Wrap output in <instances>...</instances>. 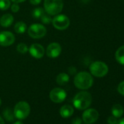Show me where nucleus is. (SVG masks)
I'll return each instance as SVG.
<instances>
[{
  "label": "nucleus",
  "mask_w": 124,
  "mask_h": 124,
  "mask_svg": "<svg viewBox=\"0 0 124 124\" xmlns=\"http://www.w3.org/2000/svg\"><path fill=\"white\" fill-rule=\"evenodd\" d=\"M123 1H124V0H123Z\"/></svg>",
  "instance_id": "e433bc0d"
},
{
  "label": "nucleus",
  "mask_w": 124,
  "mask_h": 124,
  "mask_svg": "<svg viewBox=\"0 0 124 124\" xmlns=\"http://www.w3.org/2000/svg\"><path fill=\"white\" fill-rule=\"evenodd\" d=\"M64 8L63 0H45L44 10L50 16H57L61 13Z\"/></svg>",
  "instance_id": "7ed1b4c3"
},
{
  "label": "nucleus",
  "mask_w": 124,
  "mask_h": 124,
  "mask_svg": "<svg viewBox=\"0 0 124 124\" xmlns=\"http://www.w3.org/2000/svg\"><path fill=\"white\" fill-rule=\"evenodd\" d=\"M11 1H13L14 3H22V2H25L26 0H11Z\"/></svg>",
  "instance_id": "c756f323"
},
{
  "label": "nucleus",
  "mask_w": 124,
  "mask_h": 124,
  "mask_svg": "<svg viewBox=\"0 0 124 124\" xmlns=\"http://www.w3.org/2000/svg\"><path fill=\"white\" fill-rule=\"evenodd\" d=\"M72 124H82V119L78 117H75L72 121Z\"/></svg>",
  "instance_id": "bb28decb"
},
{
  "label": "nucleus",
  "mask_w": 124,
  "mask_h": 124,
  "mask_svg": "<svg viewBox=\"0 0 124 124\" xmlns=\"http://www.w3.org/2000/svg\"><path fill=\"white\" fill-rule=\"evenodd\" d=\"M99 112L93 109V108H90V109H86L83 113V120L85 122V123H88V124H92L95 123L98 119H99Z\"/></svg>",
  "instance_id": "1a4fd4ad"
},
{
  "label": "nucleus",
  "mask_w": 124,
  "mask_h": 124,
  "mask_svg": "<svg viewBox=\"0 0 124 124\" xmlns=\"http://www.w3.org/2000/svg\"><path fill=\"white\" fill-rule=\"evenodd\" d=\"M40 20L42 22V23H44V24H50V23H52L53 18H52L51 16H50L47 13H45L42 15V16L40 18Z\"/></svg>",
  "instance_id": "5701e85b"
},
{
  "label": "nucleus",
  "mask_w": 124,
  "mask_h": 124,
  "mask_svg": "<svg viewBox=\"0 0 124 124\" xmlns=\"http://www.w3.org/2000/svg\"><path fill=\"white\" fill-rule=\"evenodd\" d=\"M10 9H11L12 12H13V13H16L17 12H18V11H19V10H20V7H19V5H18V3H14V4H13V5L10 6Z\"/></svg>",
  "instance_id": "a878e982"
},
{
  "label": "nucleus",
  "mask_w": 124,
  "mask_h": 124,
  "mask_svg": "<svg viewBox=\"0 0 124 124\" xmlns=\"http://www.w3.org/2000/svg\"><path fill=\"white\" fill-rule=\"evenodd\" d=\"M29 52L31 55L37 59L42 58L45 55L44 47L39 43H34L29 47Z\"/></svg>",
  "instance_id": "f8f14e48"
},
{
  "label": "nucleus",
  "mask_w": 124,
  "mask_h": 124,
  "mask_svg": "<svg viewBox=\"0 0 124 124\" xmlns=\"http://www.w3.org/2000/svg\"><path fill=\"white\" fill-rule=\"evenodd\" d=\"M117 124H124V117H123L120 120H119L117 121Z\"/></svg>",
  "instance_id": "7c9ffc66"
},
{
  "label": "nucleus",
  "mask_w": 124,
  "mask_h": 124,
  "mask_svg": "<svg viewBox=\"0 0 124 124\" xmlns=\"http://www.w3.org/2000/svg\"><path fill=\"white\" fill-rule=\"evenodd\" d=\"M59 113L61 115V116L64 118H68L70 117H71L73 113H74V108L72 106L70 105V104H65L63 105L60 110H59Z\"/></svg>",
  "instance_id": "ddd939ff"
},
{
  "label": "nucleus",
  "mask_w": 124,
  "mask_h": 124,
  "mask_svg": "<svg viewBox=\"0 0 124 124\" xmlns=\"http://www.w3.org/2000/svg\"><path fill=\"white\" fill-rule=\"evenodd\" d=\"M118 120L117 119V117H115V116H109L107 118V123L108 124H117V123Z\"/></svg>",
  "instance_id": "393cba45"
},
{
  "label": "nucleus",
  "mask_w": 124,
  "mask_h": 124,
  "mask_svg": "<svg viewBox=\"0 0 124 124\" xmlns=\"http://www.w3.org/2000/svg\"><path fill=\"white\" fill-rule=\"evenodd\" d=\"M85 124H88V123H85Z\"/></svg>",
  "instance_id": "c9c22d12"
},
{
  "label": "nucleus",
  "mask_w": 124,
  "mask_h": 124,
  "mask_svg": "<svg viewBox=\"0 0 124 124\" xmlns=\"http://www.w3.org/2000/svg\"><path fill=\"white\" fill-rule=\"evenodd\" d=\"M115 59L121 65H124V45L119 47L115 54Z\"/></svg>",
  "instance_id": "dca6fc26"
},
{
  "label": "nucleus",
  "mask_w": 124,
  "mask_h": 124,
  "mask_svg": "<svg viewBox=\"0 0 124 124\" xmlns=\"http://www.w3.org/2000/svg\"><path fill=\"white\" fill-rule=\"evenodd\" d=\"M123 112H124V109L122 105H120L119 104H116L112 106V114L115 117H117V118L120 117L123 115Z\"/></svg>",
  "instance_id": "f3484780"
},
{
  "label": "nucleus",
  "mask_w": 124,
  "mask_h": 124,
  "mask_svg": "<svg viewBox=\"0 0 124 124\" xmlns=\"http://www.w3.org/2000/svg\"><path fill=\"white\" fill-rule=\"evenodd\" d=\"M61 53V46L58 42H52L48 45L46 49V55L50 58H55Z\"/></svg>",
  "instance_id": "9b49d317"
},
{
  "label": "nucleus",
  "mask_w": 124,
  "mask_h": 124,
  "mask_svg": "<svg viewBox=\"0 0 124 124\" xmlns=\"http://www.w3.org/2000/svg\"><path fill=\"white\" fill-rule=\"evenodd\" d=\"M49 96L53 102L55 104H59L63 102L66 99L67 92L63 88H55L50 91Z\"/></svg>",
  "instance_id": "6e6552de"
},
{
  "label": "nucleus",
  "mask_w": 124,
  "mask_h": 124,
  "mask_svg": "<svg viewBox=\"0 0 124 124\" xmlns=\"http://www.w3.org/2000/svg\"><path fill=\"white\" fill-rule=\"evenodd\" d=\"M16 41L15 35L8 31L0 32V45L2 47H8L12 45Z\"/></svg>",
  "instance_id": "9d476101"
},
{
  "label": "nucleus",
  "mask_w": 124,
  "mask_h": 124,
  "mask_svg": "<svg viewBox=\"0 0 124 124\" xmlns=\"http://www.w3.org/2000/svg\"><path fill=\"white\" fill-rule=\"evenodd\" d=\"M52 24L53 27L58 30L63 31L67 29L70 25V18L65 15H57L53 18Z\"/></svg>",
  "instance_id": "0eeeda50"
},
{
  "label": "nucleus",
  "mask_w": 124,
  "mask_h": 124,
  "mask_svg": "<svg viewBox=\"0 0 124 124\" xmlns=\"http://www.w3.org/2000/svg\"><path fill=\"white\" fill-rule=\"evenodd\" d=\"M16 49H17V51L21 54H25L29 51V47L25 43H23V42L19 43L17 45Z\"/></svg>",
  "instance_id": "4be33fe9"
},
{
  "label": "nucleus",
  "mask_w": 124,
  "mask_h": 124,
  "mask_svg": "<svg viewBox=\"0 0 124 124\" xmlns=\"http://www.w3.org/2000/svg\"><path fill=\"white\" fill-rule=\"evenodd\" d=\"M0 124H5V122L4 119L1 117V115H0Z\"/></svg>",
  "instance_id": "2f4dec72"
},
{
  "label": "nucleus",
  "mask_w": 124,
  "mask_h": 124,
  "mask_svg": "<svg viewBox=\"0 0 124 124\" xmlns=\"http://www.w3.org/2000/svg\"><path fill=\"white\" fill-rule=\"evenodd\" d=\"M45 13V10L42 8H37L32 11V16L34 19H40L42 15Z\"/></svg>",
  "instance_id": "aec40b11"
},
{
  "label": "nucleus",
  "mask_w": 124,
  "mask_h": 124,
  "mask_svg": "<svg viewBox=\"0 0 124 124\" xmlns=\"http://www.w3.org/2000/svg\"><path fill=\"white\" fill-rule=\"evenodd\" d=\"M14 30L17 34H23L27 30V26L24 22L19 21L15 24Z\"/></svg>",
  "instance_id": "6ab92c4d"
},
{
  "label": "nucleus",
  "mask_w": 124,
  "mask_h": 124,
  "mask_svg": "<svg viewBox=\"0 0 124 124\" xmlns=\"http://www.w3.org/2000/svg\"><path fill=\"white\" fill-rule=\"evenodd\" d=\"M14 21V17L10 13L4 14L0 18V25L2 27H10Z\"/></svg>",
  "instance_id": "4468645a"
},
{
  "label": "nucleus",
  "mask_w": 124,
  "mask_h": 124,
  "mask_svg": "<svg viewBox=\"0 0 124 124\" xmlns=\"http://www.w3.org/2000/svg\"><path fill=\"white\" fill-rule=\"evenodd\" d=\"M68 72H69V73H70V75H75V74L77 73V70H76V68L74 67H69V69H68Z\"/></svg>",
  "instance_id": "cd10ccee"
},
{
  "label": "nucleus",
  "mask_w": 124,
  "mask_h": 124,
  "mask_svg": "<svg viewBox=\"0 0 124 124\" xmlns=\"http://www.w3.org/2000/svg\"><path fill=\"white\" fill-rule=\"evenodd\" d=\"M92 102L91 94L88 91H80L73 98L74 107L78 110H85L90 107Z\"/></svg>",
  "instance_id": "f03ea898"
},
{
  "label": "nucleus",
  "mask_w": 124,
  "mask_h": 124,
  "mask_svg": "<svg viewBox=\"0 0 124 124\" xmlns=\"http://www.w3.org/2000/svg\"><path fill=\"white\" fill-rule=\"evenodd\" d=\"M13 112L16 119L24 120L30 115L31 107L28 102L25 101H21L15 105Z\"/></svg>",
  "instance_id": "20e7f679"
},
{
  "label": "nucleus",
  "mask_w": 124,
  "mask_h": 124,
  "mask_svg": "<svg viewBox=\"0 0 124 124\" xmlns=\"http://www.w3.org/2000/svg\"><path fill=\"white\" fill-rule=\"evenodd\" d=\"M2 115H3L4 118H5L7 121H8V122H12V121H13L14 119L16 118L13 109H12L11 108H10V107L5 108V109L3 110V112H2Z\"/></svg>",
  "instance_id": "a211bd4d"
},
{
  "label": "nucleus",
  "mask_w": 124,
  "mask_h": 124,
  "mask_svg": "<svg viewBox=\"0 0 124 124\" xmlns=\"http://www.w3.org/2000/svg\"><path fill=\"white\" fill-rule=\"evenodd\" d=\"M89 70L92 76L96 78H103L106 76L109 72V67L103 61H94L91 64Z\"/></svg>",
  "instance_id": "39448f33"
},
{
  "label": "nucleus",
  "mask_w": 124,
  "mask_h": 124,
  "mask_svg": "<svg viewBox=\"0 0 124 124\" xmlns=\"http://www.w3.org/2000/svg\"><path fill=\"white\" fill-rule=\"evenodd\" d=\"M1 104H2V99L0 98V106H1Z\"/></svg>",
  "instance_id": "f704fd0d"
},
{
  "label": "nucleus",
  "mask_w": 124,
  "mask_h": 124,
  "mask_svg": "<svg viewBox=\"0 0 124 124\" xmlns=\"http://www.w3.org/2000/svg\"><path fill=\"white\" fill-rule=\"evenodd\" d=\"M70 81V76L68 74L62 72L57 75L56 77V83L59 85H65Z\"/></svg>",
  "instance_id": "2eb2a0df"
},
{
  "label": "nucleus",
  "mask_w": 124,
  "mask_h": 124,
  "mask_svg": "<svg viewBox=\"0 0 124 124\" xmlns=\"http://www.w3.org/2000/svg\"><path fill=\"white\" fill-rule=\"evenodd\" d=\"M117 91L122 96H124V80L120 82L117 85Z\"/></svg>",
  "instance_id": "b1692460"
},
{
  "label": "nucleus",
  "mask_w": 124,
  "mask_h": 124,
  "mask_svg": "<svg viewBox=\"0 0 124 124\" xmlns=\"http://www.w3.org/2000/svg\"><path fill=\"white\" fill-rule=\"evenodd\" d=\"M28 34L33 39H41L47 34L45 26L40 23H33L27 29Z\"/></svg>",
  "instance_id": "423d86ee"
},
{
  "label": "nucleus",
  "mask_w": 124,
  "mask_h": 124,
  "mask_svg": "<svg viewBox=\"0 0 124 124\" xmlns=\"http://www.w3.org/2000/svg\"><path fill=\"white\" fill-rule=\"evenodd\" d=\"M13 124H23L21 121H19V120H18V121H16V122H14L13 123Z\"/></svg>",
  "instance_id": "473e14b6"
},
{
  "label": "nucleus",
  "mask_w": 124,
  "mask_h": 124,
  "mask_svg": "<svg viewBox=\"0 0 124 124\" xmlns=\"http://www.w3.org/2000/svg\"><path fill=\"white\" fill-rule=\"evenodd\" d=\"M11 6L10 0H0V10H7Z\"/></svg>",
  "instance_id": "412c9836"
},
{
  "label": "nucleus",
  "mask_w": 124,
  "mask_h": 124,
  "mask_svg": "<svg viewBox=\"0 0 124 124\" xmlns=\"http://www.w3.org/2000/svg\"><path fill=\"white\" fill-rule=\"evenodd\" d=\"M80 1H81L83 3H88V2H89L90 0H80Z\"/></svg>",
  "instance_id": "72a5a7b5"
},
{
  "label": "nucleus",
  "mask_w": 124,
  "mask_h": 124,
  "mask_svg": "<svg viewBox=\"0 0 124 124\" xmlns=\"http://www.w3.org/2000/svg\"><path fill=\"white\" fill-rule=\"evenodd\" d=\"M42 2V0H29V2L32 5H38L39 4H40Z\"/></svg>",
  "instance_id": "c85d7f7f"
},
{
  "label": "nucleus",
  "mask_w": 124,
  "mask_h": 124,
  "mask_svg": "<svg viewBox=\"0 0 124 124\" xmlns=\"http://www.w3.org/2000/svg\"><path fill=\"white\" fill-rule=\"evenodd\" d=\"M74 84L80 90H87L93 85V78L91 74L88 72H80L76 74L74 78Z\"/></svg>",
  "instance_id": "f257e3e1"
}]
</instances>
